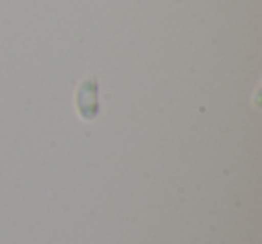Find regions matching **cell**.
I'll return each instance as SVG.
<instances>
[]
</instances>
